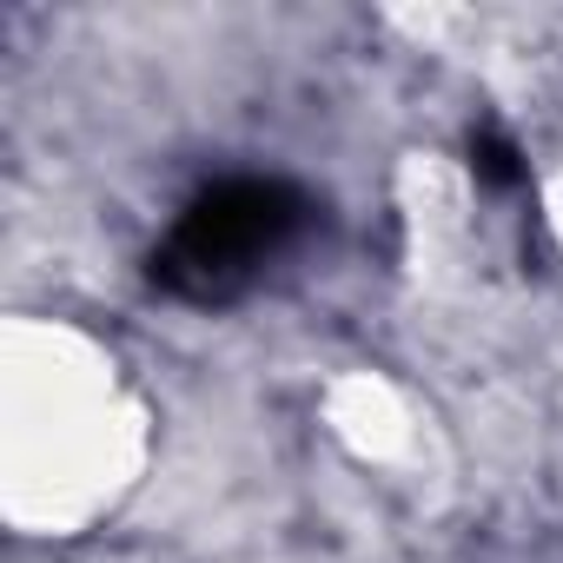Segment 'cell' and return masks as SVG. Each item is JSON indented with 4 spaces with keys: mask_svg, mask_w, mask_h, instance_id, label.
<instances>
[{
    "mask_svg": "<svg viewBox=\"0 0 563 563\" xmlns=\"http://www.w3.org/2000/svg\"><path fill=\"white\" fill-rule=\"evenodd\" d=\"M159 418L120 345L80 319L0 325V523L27 543L107 530L146 484Z\"/></svg>",
    "mask_w": 563,
    "mask_h": 563,
    "instance_id": "cell-1",
    "label": "cell"
},
{
    "mask_svg": "<svg viewBox=\"0 0 563 563\" xmlns=\"http://www.w3.org/2000/svg\"><path fill=\"white\" fill-rule=\"evenodd\" d=\"M319 424L325 438L358 464V471H411L424 451V411L418 398L378 372V365H345L319 385Z\"/></svg>",
    "mask_w": 563,
    "mask_h": 563,
    "instance_id": "cell-2",
    "label": "cell"
},
{
    "mask_svg": "<svg viewBox=\"0 0 563 563\" xmlns=\"http://www.w3.org/2000/svg\"><path fill=\"white\" fill-rule=\"evenodd\" d=\"M543 232H550V245L563 252V159L543 173Z\"/></svg>",
    "mask_w": 563,
    "mask_h": 563,
    "instance_id": "cell-3",
    "label": "cell"
}]
</instances>
